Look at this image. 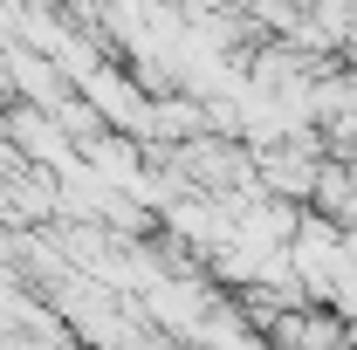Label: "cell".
Returning <instances> with one entry per match:
<instances>
[{
  "mask_svg": "<svg viewBox=\"0 0 357 350\" xmlns=\"http://www.w3.org/2000/svg\"><path fill=\"white\" fill-rule=\"evenodd\" d=\"M0 83H14V96H21L28 110H48V117L69 103V76L48 62L42 48H21V42H14V55H7V62H0Z\"/></svg>",
  "mask_w": 357,
  "mask_h": 350,
  "instance_id": "obj_2",
  "label": "cell"
},
{
  "mask_svg": "<svg viewBox=\"0 0 357 350\" xmlns=\"http://www.w3.org/2000/svg\"><path fill=\"white\" fill-rule=\"evenodd\" d=\"M255 172H261V185H275V192H310L316 185V165H310V144H282V151H261L255 158Z\"/></svg>",
  "mask_w": 357,
  "mask_h": 350,
  "instance_id": "obj_4",
  "label": "cell"
},
{
  "mask_svg": "<svg viewBox=\"0 0 357 350\" xmlns=\"http://www.w3.org/2000/svg\"><path fill=\"white\" fill-rule=\"evenodd\" d=\"M213 124H206V110L192 103V96H151V137L144 144H192V137H206Z\"/></svg>",
  "mask_w": 357,
  "mask_h": 350,
  "instance_id": "obj_3",
  "label": "cell"
},
{
  "mask_svg": "<svg viewBox=\"0 0 357 350\" xmlns=\"http://www.w3.org/2000/svg\"><path fill=\"white\" fill-rule=\"evenodd\" d=\"M76 96H83V103H89V110H96L117 137H137V144L151 137V89L137 83V76H124L117 62H103V69H96Z\"/></svg>",
  "mask_w": 357,
  "mask_h": 350,
  "instance_id": "obj_1",
  "label": "cell"
}]
</instances>
